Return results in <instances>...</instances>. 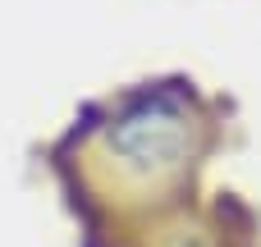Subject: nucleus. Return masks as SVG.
Here are the masks:
<instances>
[{
  "label": "nucleus",
  "instance_id": "obj_1",
  "mask_svg": "<svg viewBox=\"0 0 261 247\" xmlns=\"http://www.w3.org/2000/svg\"><path fill=\"white\" fill-rule=\"evenodd\" d=\"M110 147L138 174H170V170H179L188 160L193 128H188L184 110H174L165 101H147V105H133L128 115L115 119Z\"/></svg>",
  "mask_w": 261,
  "mask_h": 247
}]
</instances>
